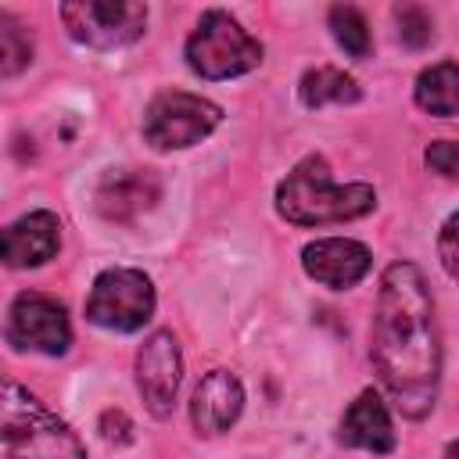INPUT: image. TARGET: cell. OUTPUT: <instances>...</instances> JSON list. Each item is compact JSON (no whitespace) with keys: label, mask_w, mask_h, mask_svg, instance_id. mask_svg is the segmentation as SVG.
<instances>
[{"label":"cell","mask_w":459,"mask_h":459,"mask_svg":"<svg viewBox=\"0 0 459 459\" xmlns=\"http://www.w3.org/2000/svg\"><path fill=\"white\" fill-rule=\"evenodd\" d=\"M151 316H154V283L140 269H104L93 280V290L86 298L90 323L104 330L133 333Z\"/></svg>","instance_id":"8992f818"},{"label":"cell","mask_w":459,"mask_h":459,"mask_svg":"<svg viewBox=\"0 0 459 459\" xmlns=\"http://www.w3.org/2000/svg\"><path fill=\"white\" fill-rule=\"evenodd\" d=\"M394 18H398V36H402L405 47L420 50V47L430 43L434 25H430V14H427L423 7H416V4H402V7L394 11Z\"/></svg>","instance_id":"d6986e66"},{"label":"cell","mask_w":459,"mask_h":459,"mask_svg":"<svg viewBox=\"0 0 459 459\" xmlns=\"http://www.w3.org/2000/svg\"><path fill=\"white\" fill-rule=\"evenodd\" d=\"M441 459H459V441H452L448 448H445V455Z\"/></svg>","instance_id":"7402d4cb"},{"label":"cell","mask_w":459,"mask_h":459,"mask_svg":"<svg viewBox=\"0 0 459 459\" xmlns=\"http://www.w3.org/2000/svg\"><path fill=\"white\" fill-rule=\"evenodd\" d=\"M219 122H222L219 104H212L197 93L165 90L143 111V136L158 151H179V147L201 143Z\"/></svg>","instance_id":"5b68a950"},{"label":"cell","mask_w":459,"mask_h":459,"mask_svg":"<svg viewBox=\"0 0 459 459\" xmlns=\"http://www.w3.org/2000/svg\"><path fill=\"white\" fill-rule=\"evenodd\" d=\"M29 61H32V39H29V32L11 14H0V75L11 79Z\"/></svg>","instance_id":"ac0fdd59"},{"label":"cell","mask_w":459,"mask_h":459,"mask_svg":"<svg viewBox=\"0 0 459 459\" xmlns=\"http://www.w3.org/2000/svg\"><path fill=\"white\" fill-rule=\"evenodd\" d=\"M337 437H341V445H348V448H366V452H377V455H384V452L394 448L391 412H387V405L380 402L377 391H362V394L348 405Z\"/></svg>","instance_id":"5bb4252c"},{"label":"cell","mask_w":459,"mask_h":459,"mask_svg":"<svg viewBox=\"0 0 459 459\" xmlns=\"http://www.w3.org/2000/svg\"><path fill=\"white\" fill-rule=\"evenodd\" d=\"M7 337L22 351H43V355H65L72 344L68 312L61 301L47 294H18L7 312Z\"/></svg>","instance_id":"ba28073f"},{"label":"cell","mask_w":459,"mask_h":459,"mask_svg":"<svg viewBox=\"0 0 459 459\" xmlns=\"http://www.w3.org/2000/svg\"><path fill=\"white\" fill-rule=\"evenodd\" d=\"M330 29H333V39L344 47V54H351V57L369 54V25L359 7H351V4L330 7Z\"/></svg>","instance_id":"e0dca14e"},{"label":"cell","mask_w":459,"mask_h":459,"mask_svg":"<svg viewBox=\"0 0 459 459\" xmlns=\"http://www.w3.org/2000/svg\"><path fill=\"white\" fill-rule=\"evenodd\" d=\"M0 459H86L75 430L22 384H4Z\"/></svg>","instance_id":"3957f363"},{"label":"cell","mask_w":459,"mask_h":459,"mask_svg":"<svg viewBox=\"0 0 459 459\" xmlns=\"http://www.w3.org/2000/svg\"><path fill=\"white\" fill-rule=\"evenodd\" d=\"M377 190L369 183H330V169L323 158L298 161L287 179L276 186V212L294 226H323L348 222L373 212Z\"/></svg>","instance_id":"7a4b0ae2"},{"label":"cell","mask_w":459,"mask_h":459,"mask_svg":"<svg viewBox=\"0 0 459 459\" xmlns=\"http://www.w3.org/2000/svg\"><path fill=\"white\" fill-rule=\"evenodd\" d=\"M179 373H183V359H179L176 337L169 330L151 333L136 355V387H140L151 416L165 420L172 412L176 391H179Z\"/></svg>","instance_id":"9c48e42d"},{"label":"cell","mask_w":459,"mask_h":459,"mask_svg":"<svg viewBox=\"0 0 459 459\" xmlns=\"http://www.w3.org/2000/svg\"><path fill=\"white\" fill-rule=\"evenodd\" d=\"M186 61L204 79H233L262 65V43L226 11H204L186 39Z\"/></svg>","instance_id":"277c9868"},{"label":"cell","mask_w":459,"mask_h":459,"mask_svg":"<svg viewBox=\"0 0 459 459\" xmlns=\"http://www.w3.org/2000/svg\"><path fill=\"white\" fill-rule=\"evenodd\" d=\"M423 161H427L430 172L448 176V179H459V140H434L423 151Z\"/></svg>","instance_id":"ffe728a7"},{"label":"cell","mask_w":459,"mask_h":459,"mask_svg":"<svg viewBox=\"0 0 459 459\" xmlns=\"http://www.w3.org/2000/svg\"><path fill=\"white\" fill-rule=\"evenodd\" d=\"M240 409H244V387H240V380L230 369H212L197 384V391H194L190 420H194L197 434L215 437V434H222V430H230L237 423Z\"/></svg>","instance_id":"7c38bea8"},{"label":"cell","mask_w":459,"mask_h":459,"mask_svg":"<svg viewBox=\"0 0 459 459\" xmlns=\"http://www.w3.org/2000/svg\"><path fill=\"white\" fill-rule=\"evenodd\" d=\"M298 93H301V104H305V108L351 104V100H359V82H355L348 72L333 68V65H319V68H308V72L301 75Z\"/></svg>","instance_id":"2e32d148"},{"label":"cell","mask_w":459,"mask_h":459,"mask_svg":"<svg viewBox=\"0 0 459 459\" xmlns=\"http://www.w3.org/2000/svg\"><path fill=\"white\" fill-rule=\"evenodd\" d=\"M369 247L359 244V240H348V237H326V240H312L305 251H301V265L305 273L330 287V290H344V287H355L366 273H369Z\"/></svg>","instance_id":"30bf717a"},{"label":"cell","mask_w":459,"mask_h":459,"mask_svg":"<svg viewBox=\"0 0 459 459\" xmlns=\"http://www.w3.org/2000/svg\"><path fill=\"white\" fill-rule=\"evenodd\" d=\"M437 255H441V265L452 280H459V212L448 215V222L441 226V237H437Z\"/></svg>","instance_id":"44dd1931"},{"label":"cell","mask_w":459,"mask_h":459,"mask_svg":"<svg viewBox=\"0 0 459 459\" xmlns=\"http://www.w3.org/2000/svg\"><path fill=\"white\" fill-rule=\"evenodd\" d=\"M161 194V183L151 169H118L108 172L93 194L97 212L111 222H133L136 215H143Z\"/></svg>","instance_id":"8fae6325"},{"label":"cell","mask_w":459,"mask_h":459,"mask_svg":"<svg viewBox=\"0 0 459 459\" xmlns=\"http://www.w3.org/2000/svg\"><path fill=\"white\" fill-rule=\"evenodd\" d=\"M61 247V222L54 212H29L4 230V262L11 269H32L54 258Z\"/></svg>","instance_id":"4fadbf2b"},{"label":"cell","mask_w":459,"mask_h":459,"mask_svg":"<svg viewBox=\"0 0 459 459\" xmlns=\"http://www.w3.org/2000/svg\"><path fill=\"white\" fill-rule=\"evenodd\" d=\"M416 104L441 118L459 115V65L441 61L423 68L416 79Z\"/></svg>","instance_id":"9a60e30c"},{"label":"cell","mask_w":459,"mask_h":459,"mask_svg":"<svg viewBox=\"0 0 459 459\" xmlns=\"http://www.w3.org/2000/svg\"><path fill=\"white\" fill-rule=\"evenodd\" d=\"M373 362L387 394L405 416L420 420L434 409L441 380V344L427 280L412 262H394L380 276Z\"/></svg>","instance_id":"6da1fadb"},{"label":"cell","mask_w":459,"mask_h":459,"mask_svg":"<svg viewBox=\"0 0 459 459\" xmlns=\"http://www.w3.org/2000/svg\"><path fill=\"white\" fill-rule=\"evenodd\" d=\"M61 22L72 39L111 50L143 36L147 7L136 0H68L61 4Z\"/></svg>","instance_id":"52a82bcc"}]
</instances>
